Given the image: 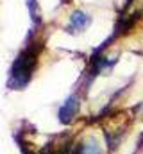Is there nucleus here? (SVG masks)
<instances>
[{"instance_id":"1","label":"nucleus","mask_w":143,"mask_h":154,"mask_svg":"<svg viewBox=\"0 0 143 154\" xmlns=\"http://www.w3.org/2000/svg\"><path fill=\"white\" fill-rule=\"evenodd\" d=\"M34 65H36V52H32V50L22 52V54L14 59V63H13L7 86H9L11 90H23V88L29 84V81H31Z\"/></svg>"},{"instance_id":"2","label":"nucleus","mask_w":143,"mask_h":154,"mask_svg":"<svg viewBox=\"0 0 143 154\" xmlns=\"http://www.w3.org/2000/svg\"><path fill=\"white\" fill-rule=\"evenodd\" d=\"M79 106H81V102H79V97L73 93L70 95L63 104H61V108H59V111H57V120L61 122V124H70L72 120L75 118V115L79 113Z\"/></svg>"},{"instance_id":"3","label":"nucleus","mask_w":143,"mask_h":154,"mask_svg":"<svg viewBox=\"0 0 143 154\" xmlns=\"http://www.w3.org/2000/svg\"><path fill=\"white\" fill-rule=\"evenodd\" d=\"M90 23H91V16L88 13L77 9L70 14V25L66 27V31L68 32H79V31H84Z\"/></svg>"},{"instance_id":"4","label":"nucleus","mask_w":143,"mask_h":154,"mask_svg":"<svg viewBox=\"0 0 143 154\" xmlns=\"http://www.w3.org/2000/svg\"><path fill=\"white\" fill-rule=\"evenodd\" d=\"M79 154H104V149L95 136H88L79 145Z\"/></svg>"},{"instance_id":"5","label":"nucleus","mask_w":143,"mask_h":154,"mask_svg":"<svg viewBox=\"0 0 143 154\" xmlns=\"http://www.w3.org/2000/svg\"><path fill=\"white\" fill-rule=\"evenodd\" d=\"M27 7H29V14H31V18H32V22L38 23L39 22V18H38V0H27Z\"/></svg>"}]
</instances>
